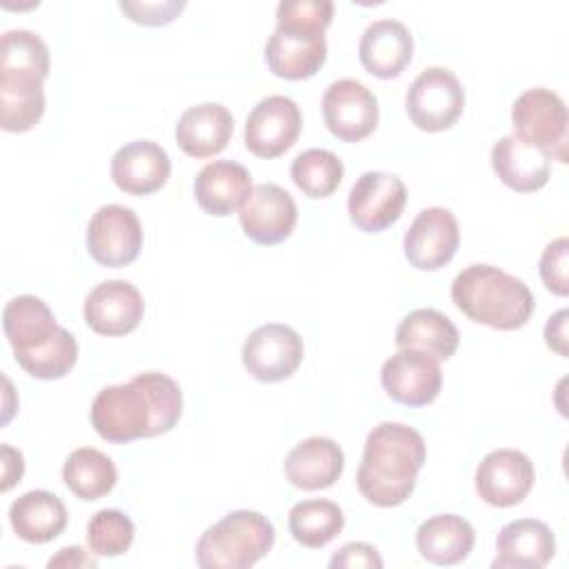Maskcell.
I'll use <instances>...</instances> for the list:
<instances>
[{"mask_svg":"<svg viewBox=\"0 0 569 569\" xmlns=\"http://www.w3.org/2000/svg\"><path fill=\"white\" fill-rule=\"evenodd\" d=\"M89 416L96 433L107 442L153 438L178 425L182 391L167 373L144 371L129 382L100 389Z\"/></svg>","mask_w":569,"mask_h":569,"instance_id":"cell-1","label":"cell"},{"mask_svg":"<svg viewBox=\"0 0 569 569\" xmlns=\"http://www.w3.org/2000/svg\"><path fill=\"white\" fill-rule=\"evenodd\" d=\"M425 460L427 445L420 431L402 422H380L365 440L356 473L358 491L376 507H398L411 496Z\"/></svg>","mask_w":569,"mask_h":569,"instance_id":"cell-2","label":"cell"},{"mask_svg":"<svg viewBox=\"0 0 569 569\" xmlns=\"http://www.w3.org/2000/svg\"><path fill=\"white\" fill-rule=\"evenodd\" d=\"M4 336L18 365L33 378H64L78 360L76 338L56 322L51 309L38 296H16L2 311Z\"/></svg>","mask_w":569,"mask_h":569,"instance_id":"cell-3","label":"cell"},{"mask_svg":"<svg viewBox=\"0 0 569 569\" xmlns=\"http://www.w3.org/2000/svg\"><path fill=\"white\" fill-rule=\"evenodd\" d=\"M331 18V0H282L276 7V29L264 44L271 73L284 80L316 76L327 60L325 29Z\"/></svg>","mask_w":569,"mask_h":569,"instance_id":"cell-4","label":"cell"},{"mask_svg":"<svg viewBox=\"0 0 569 569\" xmlns=\"http://www.w3.org/2000/svg\"><path fill=\"white\" fill-rule=\"evenodd\" d=\"M453 305L473 322L500 331L520 329L533 313V293L493 264H469L451 282Z\"/></svg>","mask_w":569,"mask_h":569,"instance_id":"cell-5","label":"cell"},{"mask_svg":"<svg viewBox=\"0 0 569 569\" xmlns=\"http://www.w3.org/2000/svg\"><path fill=\"white\" fill-rule=\"evenodd\" d=\"M273 540L276 529L267 516L238 509L204 529L196 545V562L202 569H247L271 551Z\"/></svg>","mask_w":569,"mask_h":569,"instance_id":"cell-6","label":"cell"},{"mask_svg":"<svg viewBox=\"0 0 569 569\" xmlns=\"http://www.w3.org/2000/svg\"><path fill=\"white\" fill-rule=\"evenodd\" d=\"M513 136L538 147L549 160L567 162L569 116L562 98L545 87L520 93L511 107Z\"/></svg>","mask_w":569,"mask_h":569,"instance_id":"cell-7","label":"cell"},{"mask_svg":"<svg viewBox=\"0 0 569 569\" xmlns=\"http://www.w3.org/2000/svg\"><path fill=\"white\" fill-rule=\"evenodd\" d=\"M405 109L422 131H445L456 124L465 109V89L458 76L445 67L422 69L407 89Z\"/></svg>","mask_w":569,"mask_h":569,"instance_id":"cell-8","label":"cell"},{"mask_svg":"<svg viewBox=\"0 0 569 569\" xmlns=\"http://www.w3.org/2000/svg\"><path fill=\"white\" fill-rule=\"evenodd\" d=\"M407 202V187L396 173L365 171L351 187L349 220L365 233H380L391 227Z\"/></svg>","mask_w":569,"mask_h":569,"instance_id":"cell-9","label":"cell"},{"mask_svg":"<svg viewBox=\"0 0 569 569\" xmlns=\"http://www.w3.org/2000/svg\"><path fill=\"white\" fill-rule=\"evenodd\" d=\"M305 347L296 329L267 322L249 333L242 345V365L260 382H280L302 362Z\"/></svg>","mask_w":569,"mask_h":569,"instance_id":"cell-10","label":"cell"},{"mask_svg":"<svg viewBox=\"0 0 569 569\" xmlns=\"http://www.w3.org/2000/svg\"><path fill=\"white\" fill-rule=\"evenodd\" d=\"M440 360L420 351L400 347L380 369V382L387 396L407 407H425L433 402L442 387Z\"/></svg>","mask_w":569,"mask_h":569,"instance_id":"cell-11","label":"cell"},{"mask_svg":"<svg viewBox=\"0 0 569 569\" xmlns=\"http://www.w3.org/2000/svg\"><path fill=\"white\" fill-rule=\"evenodd\" d=\"M327 129L342 142H358L378 124V98L360 80H333L322 96Z\"/></svg>","mask_w":569,"mask_h":569,"instance_id":"cell-12","label":"cell"},{"mask_svg":"<svg viewBox=\"0 0 569 569\" xmlns=\"http://www.w3.org/2000/svg\"><path fill=\"white\" fill-rule=\"evenodd\" d=\"M87 249L104 267L131 264L142 249V227L133 209L102 204L89 220Z\"/></svg>","mask_w":569,"mask_h":569,"instance_id":"cell-13","label":"cell"},{"mask_svg":"<svg viewBox=\"0 0 569 569\" xmlns=\"http://www.w3.org/2000/svg\"><path fill=\"white\" fill-rule=\"evenodd\" d=\"M300 127L302 113L291 98L267 96L247 116L244 144L258 158H278L293 147Z\"/></svg>","mask_w":569,"mask_h":569,"instance_id":"cell-14","label":"cell"},{"mask_svg":"<svg viewBox=\"0 0 569 569\" xmlns=\"http://www.w3.org/2000/svg\"><path fill=\"white\" fill-rule=\"evenodd\" d=\"M460 244L456 216L445 207L418 211L405 233V256L420 271H436L451 262Z\"/></svg>","mask_w":569,"mask_h":569,"instance_id":"cell-15","label":"cell"},{"mask_svg":"<svg viewBox=\"0 0 569 569\" xmlns=\"http://www.w3.org/2000/svg\"><path fill=\"white\" fill-rule=\"evenodd\" d=\"M238 216L247 238L271 247L291 236L298 220V207L289 191L273 182H262L251 189Z\"/></svg>","mask_w":569,"mask_h":569,"instance_id":"cell-16","label":"cell"},{"mask_svg":"<svg viewBox=\"0 0 569 569\" xmlns=\"http://www.w3.org/2000/svg\"><path fill=\"white\" fill-rule=\"evenodd\" d=\"M536 480L533 462L516 449L489 451L476 469V493L491 507H513L527 498Z\"/></svg>","mask_w":569,"mask_h":569,"instance_id":"cell-17","label":"cell"},{"mask_svg":"<svg viewBox=\"0 0 569 569\" xmlns=\"http://www.w3.org/2000/svg\"><path fill=\"white\" fill-rule=\"evenodd\" d=\"M84 322L100 336L131 333L144 313V300L127 280H104L84 298Z\"/></svg>","mask_w":569,"mask_h":569,"instance_id":"cell-18","label":"cell"},{"mask_svg":"<svg viewBox=\"0 0 569 569\" xmlns=\"http://www.w3.org/2000/svg\"><path fill=\"white\" fill-rule=\"evenodd\" d=\"M171 173L169 153L153 140H131L111 158V180L131 196H149L162 189Z\"/></svg>","mask_w":569,"mask_h":569,"instance_id":"cell-19","label":"cell"},{"mask_svg":"<svg viewBox=\"0 0 569 569\" xmlns=\"http://www.w3.org/2000/svg\"><path fill=\"white\" fill-rule=\"evenodd\" d=\"M358 56L362 67L382 80L398 78L411 62L413 38L405 22L393 18L373 20L358 42Z\"/></svg>","mask_w":569,"mask_h":569,"instance_id":"cell-20","label":"cell"},{"mask_svg":"<svg viewBox=\"0 0 569 569\" xmlns=\"http://www.w3.org/2000/svg\"><path fill=\"white\" fill-rule=\"evenodd\" d=\"M556 553L551 529L533 518L507 522L496 538L493 569H540Z\"/></svg>","mask_w":569,"mask_h":569,"instance_id":"cell-21","label":"cell"},{"mask_svg":"<svg viewBox=\"0 0 569 569\" xmlns=\"http://www.w3.org/2000/svg\"><path fill=\"white\" fill-rule=\"evenodd\" d=\"M251 189L249 169L233 160H213L204 164L193 180V193L200 209L220 218L240 209Z\"/></svg>","mask_w":569,"mask_h":569,"instance_id":"cell-22","label":"cell"},{"mask_svg":"<svg viewBox=\"0 0 569 569\" xmlns=\"http://www.w3.org/2000/svg\"><path fill=\"white\" fill-rule=\"evenodd\" d=\"M233 133V116L220 102L189 107L176 124V142L191 158L220 153Z\"/></svg>","mask_w":569,"mask_h":569,"instance_id":"cell-23","label":"cell"},{"mask_svg":"<svg viewBox=\"0 0 569 569\" xmlns=\"http://www.w3.org/2000/svg\"><path fill=\"white\" fill-rule=\"evenodd\" d=\"M345 469V453L331 438L313 436L298 442L284 458L287 480L305 491L331 487Z\"/></svg>","mask_w":569,"mask_h":569,"instance_id":"cell-24","label":"cell"},{"mask_svg":"<svg viewBox=\"0 0 569 569\" xmlns=\"http://www.w3.org/2000/svg\"><path fill=\"white\" fill-rule=\"evenodd\" d=\"M491 167L509 189L520 193L542 189L551 176V160L513 133L502 136L491 147Z\"/></svg>","mask_w":569,"mask_h":569,"instance_id":"cell-25","label":"cell"},{"mask_svg":"<svg viewBox=\"0 0 569 569\" xmlns=\"http://www.w3.org/2000/svg\"><path fill=\"white\" fill-rule=\"evenodd\" d=\"M9 522L24 542L44 545L64 531L67 507L56 493L33 489L11 502Z\"/></svg>","mask_w":569,"mask_h":569,"instance_id":"cell-26","label":"cell"},{"mask_svg":"<svg viewBox=\"0 0 569 569\" xmlns=\"http://www.w3.org/2000/svg\"><path fill=\"white\" fill-rule=\"evenodd\" d=\"M476 542L473 527L456 513L427 518L416 531V547L427 562L449 567L462 562Z\"/></svg>","mask_w":569,"mask_h":569,"instance_id":"cell-27","label":"cell"},{"mask_svg":"<svg viewBox=\"0 0 569 569\" xmlns=\"http://www.w3.org/2000/svg\"><path fill=\"white\" fill-rule=\"evenodd\" d=\"M460 342L456 325L438 309H413L396 327V345L449 360Z\"/></svg>","mask_w":569,"mask_h":569,"instance_id":"cell-28","label":"cell"},{"mask_svg":"<svg viewBox=\"0 0 569 569\" xmlns=\"http://www.w3.org/2000/svg\"><path fill=\"white\" fill-rule=\"evenodd\" d=\"M40 78L24 73H0V124L4 131H29L44 113V89Z\"/></svg>","mask_w":569,"mask_h":569,"instance_id":"cell-29","label":"cell"},{"mask_svg":"<svg viewBox=\"0 0 569 569\" xmlns=\"http://www.w3.org/2000/svg\"><path fill=\"white\" fill-rule=\"evenodd\" d=\"M62 480L80 500H98L118 482V469L109 456L93 447L71 451L62 465Z\"/></svg>","mask_w":569,"mask_h":569,"instance_id":"cell-30","label":"cell"},{"mask_svg":"<svg viewBox=\"0 0 569 569\" xmlns=\"http://www.w3.org/2000/svg\"><path fill=\"white\" fill-rule=\"evenodd\" d=\"M345 527L342 509L325 498L296 502L289 511V531L293 540L309 549L329 545Z\"/></svg>","mask_w":569,"mask_h":569,"instance_id":"cell-31","label":"cell"},{"mask_svg":"<svg viewBox=\"0 0 569 569\" xmlns=\"http://www.w3.org/2000/svg\"><path fill=\"white\" fill-rule=\"evenodd\" d=\"M345 176L342 160L329 149H305L291 162V180L309 198L331 196Z\"/></svg>","mask_w":569,"mask_h":569,"instance_id":"cell-32","label":"cell"},{"mask_svg":"<svg viewBox=\"0 0 569 569\" xmlns=\"http://www.w3.org/2000/svg\"><path fill=\"white\" fill-rule=\"evenodd\" d=\"M0 73H24L44 80L49 76V49L29 29H9L0 38Z\"/></svg>","mask_w":569,"mask_h":569,"instance_id":"cell-33","label":"cell"},{"mask_svg":"<svg viewBox=\"0 0 569 569\" xmlns=\"http://www.w3.org/2000/svg\"><path fill=\"white\" fill-rule=\"evenodd\" d=\"M136 538V527L129 516L118 509H100L87 525V545L96 556H122Z\"/></svg>","mask_w":569,"mask_h":569,"instance_id":"cell-34","label":"cell"},{"mask_svg":"<svg viewBox=\"0 0 569 569\" xmlns=\"http://www.w3.org/2000/svg\"><path fill=\"white\" fill-rule=\"evenodd\" d=\"M567 256H569V240L565 236L551 240L540 256V278L545 287L556 296L569 293L567 280Z\"/></svg>","mask_w":569,"mask_h":569,"instance_id":"cell-35","label":"cell"},{"mask_svg":"<svg viewBox=\"0 0 569 569\" xmlns=\"http://www.w3.org/2000/svg\"><path fill=\"white\" fill-rule=\"evenodd\" d=\"M120 9L129 16V20L147 27L169 24L178 13L184 9L180 0H164V2H120Z\"/></svg>","mask_w":569,"mask_h":569,"instance_id":"cell-36","label":"cell"},{"mask_svg":"<svg viewBox=\"0 0 569 569\" xmlns=\"http://www.w3.org/2000/svg\"><path fill=\"white\" fill-rule=\"evenodd\" d=\"M331 569H380L382 567V558L378 553L376 547L367 545V542H347L342 545L329 560Z\"/></svg>","mask_w":569,"mask_h":569,"instance_id":"cell-37","label":"cell"},{"mask_svg":"<svg viewBox=\"0 0 569 569\" xmlns=\"http://www.w3.org/2000/svg\"><path fill=\"white\" fill-rule=\"evenodd\" d=\"M545 342L558 356L567 358V309L556 311L545 325Z\"/></svg>","mask_w":569,"mask_h":569,"instance_id":"cell-38","label":"cell"},{"mask_svg":"<svg viewBox=\"0 0 569 569\" xmlns=\"http://www.w3.org/2000/svg\"><path fill=\"white\" fill-rule=\"evenodd\" d=\"M2 491H9L16 482H20L24 471V460L18 449L11 445H2Z\"/></svg>","mask_w":569,"mask_h":569,"instance_id":"cell-39","label":"cell"},{"mask_svg":"<svg viewBox=\"0 0 569 569\" xmlns=\"http://www.w3.org/2000/svg\"><path fill=\"white\" fill-rule=\"evenodd\" d=\"M98 560L93 556H89L82 547L73 545V547H64L58 551V556H53L47 567L53 569V567H71V569H78V567H96Z\"/></svg>","mask_w":569,"mask_h":569,"instance_id":"cell-40","label":"cell"}]
</instances>
